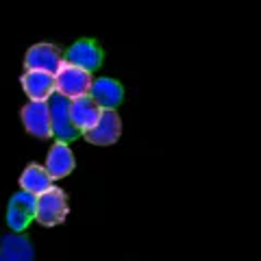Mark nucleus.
I'll list each match as a JSON object with an SVG mask.
<instances>
[{
  "label": "nucleus",
  "mask_w": 261,
  "mask_h": 261,
  "mask_svg": "<svg viewBox=\"0 0 261 261\" xmlns=\"http://www.w3.org/2000/svg\"><path fill=\"white\" fill-rule=\"evenodd\" d=\"M22 89L35 102H46L55 94V74L39 70H27L22 74Z\"/></svg>",
  "instance_id": "obj_10"
},
{
  "label": "nucleus",
  "mask_w": 261,
  "mask_h": 261,
  "mask_svg": "<svg viewBox=\"0 0 261 261\" xmlns=\"http://www.w3.org/2000/svg\"><path fill=\"white\" fill-rule=\"evenodd\" d=\"M20 118H22L24 128H27L31 135L42 137V140H46V137L53 135V130H50V113H48V102H35V100H31L29 105H24V107H22Z\"/></svg>",
  "instance_id": "obj_8"
},
{
  "label": "nucleus",
  "mask_w": 261,
  "mask_h": 261,
  "mask_svg": "<svg viewBox=\"0 0 261 261\" xmlns=\"http://www.w3.org/2000/svg\"><path fill=\"white\" fill-rule=\"evenodd\" d=\"M68 196L61 187L53 185L48 192L37 196V207H35V220L44 226H57L61 224L68 216Z\"/></svg>",
  "instance_id": "obj_2"
},
{
  "label": "nucleus",
  "mask_w": 261,
  "mask_h": 261,
  "mask_svg": "<svg viewBox=\"0 0 261 261\" xmlns=\"http://www.w3.org/2000/svg\"><path fill=\"white\" fill-rule=\"evenodd\" d=\"M48 113H50V130L59 142L68 144L79 137V130L70 120V100L59 94H53L48 98Z\"/></svg>",
  "instance_id": "obj_3"
},
{
  "label": "nucleus",
  "mask_w": 261,
  "mask_h": 261,
  "mask_svg": "<svg viewBox=\"0 0 261 261\" xmlns=\"http://www.w3.org/2000/svg\"><path fill=\"white\" fill-rule=\"evenodd\" d=\"M120 135H122V120L116 113V109H102L94 128L85 133V140L96 146H111L120 140Z\"/></svg>",
  "instance_id": "obj_6"
},
{
  "label": "nucleus",
  "mask_w": 261,
  "mask_h": 261,
  "mask_svg": "<svg viewBox=\"0 0 261 261\" xmlns=\"http://www.w3.org/2000/svg\"><path fill=\"white\" fill-rule=\"evenodd\" d=\"M87 96L100 109H116L122 102V98H124V87L113 79H94Z\"/></svg>",
  "instance_id": "obj_9"
},
{
  "label": "nucleus",
  "mask_w": 261,
  "mask_h": 261,
  "mask_svg": "<svg viewBox=\"0 0 261 261\" xmlns=\"http://www.w3.org/2000/svg\"><path fill=\"white\" fill-rule=\"evenodd\" d=\"M44 170L48 172V176H50L53 181H59V178L68 176L72 170H74V154H72L70 146L63 144V142H57L53 148L48 150Z\"/></svg>",
  "instance_id": "obj_12"
},
{
  "label": "nucleus",
  "mask_w": 261,
  "mask_h": 261,
  "mask_svg": "<svg viewBox=\"0 0 261 261\" xmlns=\"http://www.w3.org/2000/svg\"><path fill=\"white\" fill-rule=\"evenodd\" d=\"M53 178L48 176V172L44 170V166L39 163H31L27 166V170L20 174V185H22V192L33 194V196H42L44 192H48L53 187Z\"/></svg>",
  "instance_id": "obj_14"
},
{
  "label": "nucleus",
  "mask_w": 261,
  "mask_h": 261,
  "mask_svg": "<svg viewBox=\"0 0 261 261\" xmlns=\"http://www.w3.org/2000/svg\"><path fill=\"white\" fill-rule=\"evenodd\" d=\"M100 107L92 100L89 96H83V98H76V100H70V120L74 128L79 133H87V130H92L94 124L100 118Z\"/></svg>",
  "instance_id": "obj_11"
},
{
  "label": "nucleus",
  "mask_w": 261,
  "mask_h": 261,
  "mask_svg": "<svg viewBox=\"0 0 261 261\" xmlns=\"http://www.w3.org/2000/svg\"><path fill=\"white\" fill-rule=\"evenodd\" d=\"M63 61L70 63V65H76V68L92 74V72L100 68V63H102V48L98 46L94 39H79V42H74L68 48Z\"/></svg>",
  "instance_id": "obj_5"
},
{
  "label": "nucleus",
  "mask_w": 261,
  "mask_h": 261,
  "mask_svg": "<svg viewBox=\"0 0 261 261\" xmlns=\"http://www.w3.org/2000/svg\"><path fill=\"white\" fill-rule=\"evenodd\" d=\"M92 81L94 79L89 72L63 61L61 68L55 72V94L68 98V100H76V98H83L89 94Z\"/></svg>",
  "instance_id": "obj_1"
},
{
  "label": "nucleus",
  "mask_w": 261,
  "mask_h": 261,
  "mask_svg": "<svg viewBox=\"0 0 261 261\" xmlns=\"http://www.w3.org/2000/svg\"><path fill=\"white\" fill-rule=\"evenodd\" d=\"M35 207H37V196L18 192L11 196L9 207H7V224L11 231L22 233L27 231V226L35 220Z\"/></svg>",
  "instance_id": "obj_4"
},
{
  "label": "nucleus",
  "mask_w": 261,
  "mask_h": 261,
  "mask_svg": "<svg viewBox=\"0 0 261 261\" xmlns=\"http://www.w3.org/2000/svg\"><path fill=\"white\" fill-rule=\"evenodd\" d=\"M63 63V55L59 48H55L53 44H35L27 50L24 57V68L27 70H39V72H48L55 74Z\"/></svg>",
  "instance_id": "obj_7"
},
{
  "label": "nucleus",
  "mask_w": 261,
  "mask_h": 261,
  "mask_svg": "<svg viewBox=\"0 0 261 261\" xmlns=\"http://www.w3.org/2000/svg\"><path fill=\"white\" fill-rule=\"evenodd\" d=\"M0 261H35L33 244L24 235H5L0 240Z\"/></svg>",
  "instance_id": "obj_13"
}]
</instances>
